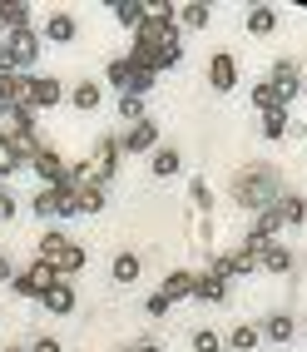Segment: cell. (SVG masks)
I'll return each instance as SVG.
<instances>
[{
  "instance_id": "obj_24",
  "label": "cell",
  "mask_w": 307,
  "mask_h": 352,
  "mask_svg": "<svg viewBox=\"0 0 307 352\" xmlns=\"http://www.w3.org/2000/svg\"><path fill=\"white\" fill-rule=\"evenodd\" d=\"M258 338H263V333H258V327L238 322V327H228V338H223V347H228V352H253V347H258Z\"/></svg>"
},
{
  "instance_id": "obj_34",
  "label": "cell",
  "mask_w": 307,
  "mask_h": 352,
  "mask_svg": "<svg viewBox=\"0 0 307 352\" xmlns=\"http://www.w3.org/2000/svg\"><path fill=\"white\" fill-rule=\"evenodd\" d=\"M253 104L263 109V114H268V109H282V104H277V89H273L268 80H263V85H253Z\"/></svg>"
},
{
  "instance_id": "obj_41",
  "label": "cell",
  "mask_w": 307,
  "mask_h": 352,
  "mask_svg": "<svg viewBox=\"0 0 307 352\" xmlns=\"http://www.w3.org/2000/svg\"><path fill=\"white\" fill-rule=\"evenodd\" d=\"M0 283H15V263H10V253H0Z\"/></svg>"
},
{
  "instance_id": "obj_28",
  "label": "cell",
  "mask_w": 307,
  "mask_h": 352,
  "mask_svg": "<svg viewBox=\"0 0 307 352\" xmlns=\"http://www.w3.org/2000/svg\"><path fill=\"white\" fill-rule=\"evenodd\" d=\"M248 30H253V35H273V30H277V10H273V6H253V10H248Z\"/></svg>"
},
{
  "instance_id": "obj_6",
  "label": "cell",
  "mask_w": 307,
  "mask_h": 352,
  "mask_svg": "<svg viewBox=\"0 0 307 352\" xmlns=\"http://www.w3.org/2000/svg\"><path fill=\"white\" fill-rule=\"evenodd\" d=\"M120 149H124V154H154V149H159V120H154V114H144L139 124H129V129L120 134Z\"/></svg>"
},
{
  "instance_id": "obj_42",
  "label": "cell",
  "mask_w": 307,
  "mask_h": 352,
  "mask_svg": "<svg viewBox=\"0 0 307 352\" xmlns=\"http://www.w3.org/2000/svg\"><path fill=\"white\" fill-rule=\"evenodd\" d=\"M30 352H60V342H55V338H35Z\"/></svg>"
},
{
  "instance_id": "obj_9",
  "label": "cell",
  "mask_w": 307,
  "mask_h": 352,
  "mask_svg": "<svg viewBox=\"0 0 307 352\" xmlns=\"http://www.w3.org/2000/svg\"><path fill=\"white\" fill-rule=\"evenodd\" d=\"M25 100H30L35 114H40V109H55V104L65 100V85H60L55 75H30V95H25Z\"/></svg>"
},
{
  "instance_id": "obj_32",
  "label": "cell",
  "mask_w": 307,
  "mask_h": 352,
  "mask_svg": "<svg viewBox=\"0 0 307 352\" xmlns=\"http://www.w3.org/2000/svg\"><path fill=\"white\" fill-rule=\"evenodd\" d=\"M194 352H223V338L214 327H194Z\"/></svg>"
},
{
  "instance_id": "obj_14",
  "label": "cell",
  "mask_w": 307,
  "mask_h": 352,
  "mask_svg": "<svg viewBox=\"0 0 307 352\" xmlns=\"http://www.w3.org/2000/svg\"><path fill=\"white\" fill-rule=\"evenodd\" d=\"M104 85L120 89V95H129V85H134V60H129V55H114V60L104 65Z\"/></svg>"
},
{
  "instance_id": "obj_1",
  "label": "cell",
  "mask_w": 307,
  "mask_h": 352,
  "mask_svg": "<svg viewBox=\"0 0 307 352\" xmlns=\"http://www.w3.org/2000/svg\"><path fill=\"white\" fill-rule=\"evenodd\" d=\"M233 199H238L243 208H253V214H263V208H273L282 199V179L273 164H248V169L233 174Z\"/></svg>"
},
{
  "instance_id": "obj_30",
  "label": "cell",
  "mask_w": 307,
  "mask_h": 352,
  "mask_svg": "<svg viewBox=\"0 0 307 352\" xmlns=\"http://www.w3.org/2000/svg\"><path fill=\"white\" fill-rule=\"evenodd\" d=\"M293 120H288V109H268L263 114V139H288Z\"/></svg>"
},
{
  "instance_id": "obj_3",
  "label": "cell",
  "mask_w": 307,
  "mask_h": 352,
  "mask_svg": "<svg viewBox=\"0 0 307 352\" xmlns=\"http://www.w3.org/2000/svg\"><path fill=\"white\" fill-rule=\"evenodd\" d=\"M120 134H114V129H104L100 139H94V154H89V179L94 184H104V189H109V184H114V174H120Z\"/></svg>"
},
{
  "instance_id": "obj_37",
  "label": "cell",
  "mask_w": 307,
  "mask_h": 352,
  "mask_svg": "<svg viewBox=\"0 0 307 352\" xmlns=\"http://www.w3.org/2000/svg\"><path fill=\"white\" fill-rule=\"evenodd\" d=\"M179 60H183V45H179V40H174V45H163V50H159V69H174Z\"/></svg>"
},
{
  "instance_id": "obj_25",
  "label": "cell",
  "mask_w": 307,
  "mask_h": 352,
  "mask_svg": "<svg viewBox=\"0 0 307 352\" xmlns=\"http://www.w3.org/2000/svg\"><path fill=\"white\" fill-rule=\"evenodd\" d=\"M179 20H183V30H203L208 20H214V6H203V0H188V6H179Z\"/></svg>"
},
{
  "instance_id": "obj_16",
  "label": "cell",
  "mask_w": 307,
  "mask_h": 352,
  "mask_svg": "<svg viewBox=\"0 0 307 352\" xmlns=\"http://www.w3.org/2000/svg\"><path fill=\"white\" fill-rule=\"evenodd\" d=\"M104 199H109V189H104V184H80V189H75V214H100V208H104Z\"/></svg>"
},
{
  "instance_id": "obj_21",
  "label": "cell",
  "mask_w": 307,
  "mask_h": 352,
  "mask_svg": "<svg viewBox=\"0 0 307 352\" xmlns=\"http://www.w3.org/2000/svg\"><path fill=\"white\" fill-rule=\"evenodd\" d=\"M194 298L223 302V298H228V283H223V278H214V273H194Z\"/></svg>"
},
{
  "instance_id": "obj_38",
  "label": "cell",
  "mask_w": 307,
  "mask_h": 352,
  "mask_svg": "<svg viewBox=\"0 0 307 352\" xmlns=\"http://www.w3.org/2000/svg\"><path fill=\"white\" fill-rule=\"evenodd\" d=\"M10 120H15V129H35V109H30V104H20Z\"/></svg>"
},
{
  "instance_id": "obj_36",
  "label": "cell",
  "mask_w": 307,
  "mask_h": 352,
  "mask_svg": "<svg viewBox=\"0 0 307 352\" xmlns=\"http://www.w3.org/2000/svg\"><path fill=\"white\" fill-rule=\"evenodd\" d=\"M15 214H20V204H15V194L5 189V184H0V223H10Z\"/></svg>"
},
{
  "instance_id": "obj_11",
  "label": "cell",
  "mask_w": 307,
  "mask_h": 352,
  "mask_svg": "<svg viewBox=\"0 0 307 352\" xmlns=\"http://www.w3.org/2000/svg\"><path fill=\"white\" fill-rule=\"evenodd\" d=\"M30 75H0V114H15L20 104H30Z\"/></svg>"
},
{
  "instance_id": "obj_29",
  "label": "cell",
  "mask_w": 307,
  "mask_h": 352,
  "mask_svg": "<svg viewBox=\"0 0 307 352\" xmlns=\"http://www.w3.org/2000/svg\"><path fill=\"white\" fill-rule=\"evenodd\" d=\"M277 214H282V223H307V199L302 194H282L277 199Z\"/></svg>"
},
{
  "instance_id": "obj_13",
  "label": "cell",
  "mask_w": 307,
  "mask_h": 352,
  "mask_svg": "<svg viewBox=\"0 0 307 352\" xmlns=\"http://www.w3.org/2000/svg\"><path fill=\"white\" fill-rule=\"evenodd\" d=\"M109 15L120 20L124 30H139V25H144V15H149V0H109Z\"/></svg>"
},
{
  "instance_id": "obj_5",
  "label": "cell",
  "mask_w": 307,
  "mask_h": 352,
  "mask_svg": "<svg viewBox=\"0 0 307 352\" xmlns=\"http://www.w3.org/2000/svg\"><path fill=\"white\" fill-rule=\"evenodd\" d=\"M55 283H60V278H55L50 268H45V263H30V268H20V273H15V283H10V288H15L20 298H30V302H40L45 293L55 288Z\"/></svg>"
},
{
  "instance_id": "obj_20",
  "label": "cell",
  "mask_w": 307,
  "mask_h": 352,
  "mask_svg": "<svg viewBox=\"0 0 307 352\" xmlns=\"http://www.w3.org/2000/svg\"><path fill=\"white\" fill-rule=\"evenodd\" d=\"M159 298H169V302H183V298H194V273H169V278H163V283H159Z\"/></svg>"
},
{
  "instance_id": "obj_40",
  "label": "cell",
  "mask_w": 307,
  "mask_h": 352,
  "mask_svg": "<svg viewBox=\"0 0 307 352\" xmlns=\"http://www.w3.org/2000/svg\"><path fill=\"white\" fill-rule=\"evenodd\" d=\"M0 75H20V69H15V55L5 50V45H0Z\"/></svg>"
},
{
  "instance_id": "obj_23",
  "label": "cell",
  "mask_w": 307,
  "mask_h": 352,
  "mask_svg": "<svg viewBox=\"0 0 307 352\" xmlns=\"http://www.w3.org/2000/svg\"><path fill=\"white\" fill-rule=\"evenodd\" d=\"M10 144H15V154H20V164H25V169H30V159L45 149L35 129H10Z\"/></svg>"
},
{
  "instance_id": "obj_18",
  "label": "cell",
  "mask_w": 307,
  "mask_h": 352,
  "mask_svg": "<svg viewBox=\"0 0 307 352\" xmlns=\"http://www.w3.org/2000/svg\"><path fill=\"white\" fill-rule=\"evenodd\" d=\"M30 10L35 6H25V0H0V25L5 30H25V25H35Z\"/></svg>"
},
{
  "instance_id": "obj_15",
  "label": "cell",
  "mask_w": 307,
  "mask_h": 352,
  "mask_svg": "<svg viewBox=\"0 0 307 352\" xmlns=\"http://www.w3.org/2000/svg\"><path fill=\"white\" fill-rule=\"evenodd\" d=\"M149 169H154V179H174V174L183 169V154H179L174 144H159V149L149 154Z\"/></svg>"
},
{
  "instance_id": "obj_35",
  "label": "cell",
  "mask_w": 307,
  "mask_h": 352,
  "mask_svg": "<svg viewBox=\"0 0 307 352\" xmlns=\"http://www.w3.org/2000/svg\"><path fill=\"white\" fill-rule=\"evenodd\" d=\"M188 199H194L198 208H214V189H208L203 179H194V184H188Z\"/></svg>"
},
{
  "instance_id": "obj_44",
  "label": "cell",
  "mask_w": 307,
  "mask_h": 352,
  "mask_svg": "<svg viewBox=\"0 0 307 352\" xmlns=\"http://www.w3.org/2000/svg\"><path fill=\"white\" fill-rule=\"evenodd\" d=\"M0 352H30V347H20V342H10V347H0Z\"/></svg>"
},
{
  "instance_id": "obj_10",
  "label": "cell",
  "mask_w": 307,
  "mask_h": 352,
  "mask_svg": "<svg viewBox=\"0 0 307 352\" xmlns=\"http://www.w3.org/2000/svg\"><path fill=\"white\" fill-rule=\"evenodd\" d=\"M80 35V20L69 15V10H55V15H45V25H40V40H50V45H69Z\"/></svg>"
},
{
  "instance_id": "obj_8",
  "label": "cell",
  "mask_w": 307,
  "mask_h": 352,
  "mask_svg": "<svg viewBox=\"0 0 307 352\" xmlns=\"http://www.w3.org/2000/svg\"><path fill=\"white\" fill-rule=\"evenodd\" d=\"M65 169H69V164H65L55 149H40V154L30 159V174L40 179V189H60V184H65Z\"/></svg>"
},
{
  "instance_id": "obj_26",
  "label": "cell",
  "mask_w": 307,
  "mask_h": 352,
  "mask_svg": "<svg viewBox=\"0 0 307 352\" xmlns=\"http://www.w3.org/2000/svg\"><path fill=\"white\" fill-rule=\"evenodd\" d=\"M25 164H20V154H15V144H10V129H0V184H5L10 174H20Z\"/></svg>"
},
{
  "instance_id": "obj_4",
  "label": "cell",
  "mask_w": 307,
  "mask_h": 352,
  "mask_svg": "<svg viewBox=\"0 0 307 352\" xmlns=\"http://www.w3.org/2000/svg\"><path fill=\"white\" fill-rule=\"evenodd\" d=\"M0 45L15 55V69H20V75H30V69H35V60H40V30H35V25L5 30V40H0Z\"/></svg>"
},
{
  "instance_id": "obj_7",
  "label": "cell",
  "mask_w": 307,
  "mask_h": 352,
  "mask_svg": "<svg viewBox=\"0 0 307 352\" xmlns=\"http://www.w3.org/2000/svg\"><path fill=\"white\" fill-rule=\"evenodd\" d=\"M208 85H214L218 95L238 89V60H233V50H214V60H208Z\"/></svg>"
},
{
  "instance_id": "obj_22",
  "label": "cell",
  "mask_w": 307,
  "mask_h": 352,
  "mask_svg": "<svg viewBox=\"0 0 307 352\" xmlns=\"http://www.w3.org/2000/svg\"><path fill=\"white\" fill-rule=\"evenodd\" d=\"M109 278H114V283H134V278H139V253L120 248V253H114V263H109Z\"/></svg>"
},
{
  "instance_id": "obj_2",
  "label": "cell",
  "mask_w": 307,
  "mask_h": 352,
  "mask_svg": "<svg viewBox=\"0 0 307 352\" xmlns=\"http://www.w3.org/2000/svg\"><path fill=\"white\" fill-rule=\"evenodd\" d=\"M35 263H45L60 283H69L84 263H89V253H84V243H75L69 233H60V228H50V233H40V248H35Z\"/></svg>"
},
{
  "instance_id": "obj_19",
  "label": "cell",
  "mask_w": 307,
  "mask_h": 352,
  "mask_svg": "<svg viewBox=\"0 0 307 352\" xmlns=\"http://www.w3.org/2000/svg\"><path fill=\"white\" fill-rule=\"evenodd\" d=\"M258 268H268V273H288V268H293V253L273 239V243H263V248H258Z\"/></svg>"
},
{
  "instance_id": "obj_27",
  "label": "cell",
  "mask_w": 307,
  "mask_h": 352,
  "mask_svg": "<svg viewBox=\"0 0 307 352\" xmlns=\"http://www.w3.org/2000/svg\"><path fill=\"white\" fill-rule=\"evenodd\" d=\"M258 333H263V338H273V342H288V338L297 333V322H293L288 313H273V318H268L263 327H258Z\"/></svg>"
},
{
  "instance_id": "obj_39",
  "label": "cell",
  "mask_w": 307,
  "mask_h": 352,
  "mask_svg": "<svg viewBox=\"0 0 307 352\" xmlns=\"http://www.w3.org/2000/svg\"><path fill=\"white\" fill-rule=\"evenodd\" d=\"M144 308H149V318H163V313L174 308V302H169V298H159V293H149V302H144Z\"/></svg>"
},
{
  "instance_id": "obj_43",
  "label": "cell",
  "mask_w": 307,
  "mask_h": 352,
  "mask_svg": "<svg viewBox=\"0 0 307 352\" xmlns=\"http://www.w3.org/2000/svg\"><path fill=\"white\" fill-rule=\"evenodd\" d=\"M139 352H163V347H159L154 338H139Z\"/></svg>"
},
{
  "instance_id": "obj_45",
  "label": "cell",
  "mask_w": 307,
  "mask_h": 352,
  "mask_svg": "<svg viewBox=\"0 0 307 352\" xmlns=\"http://www.w3.org/2000/svg\"><path fill=\"white\" fill-rule=\"evenodd\" d=\"M114 352H139V342H124V347H114Z\"/></svg>"
},
{
  "instance_id": "obj_46",
  "label": "cell",
  "mask_w": 307,
  "mask_h": 352,
  "mask_svg": "<svg viewBox=\"0 0 307 352\" xmlns=\"http://www.w3.org/2000/svg\"><path fill=\"white\" fill-rule=\"evenodd\" d=\"M0 40H5V25H0Z\"/></svg>"
},
{
  "instance_id": "obj_12",
  "label": "cell",
  "mask_w": 307,
  "mask_h": 352,
  "mask_svg": "<svg viewBox=\"0 0 307 352\" xmlns=\"http://www.w3.org/2000/svg\"><path fill=\"white\" fill-rule=\"evenodd\" d=\"M65 100L75 104L80 114H89V109H100V104H104V85H100V80H80L75 89H65Z\"/></svg>"
},
{
  "instance_id": "obj_17",
  "label": "cell",
  "mask_w": 307,
  "mask_h": 352,
  "mask_svg": "<svg viewBox=\"0 0 307 352\" xmlns=\"http://www.w3.org/2000/svg\"><path fill=\"white\" fill-rule=\"evenodd\" d=\"M40 302H45V313H55V318H65V313H75V302H80V293L69 288V283H55L50 293L40 298Z\"/></svg>"
},
{
  "instance_id": "obj_31",
  "label": "cell",
  "mask_w": 307,
  "mask_h": 352,
  "mask_svg": "<svg viewBox=\"0 0 307 352\" xmlns=\"http://www.w3.org/2000/svg\"><path fill=\"white\" fill-rule=\"evenodd\" d=\"M120 120L139 124V120H144V100H139V95H120Z\"/></svg>"
},
{
  "instance_id": "obj_33",
  "label": "cell",
  "mask_w": 307,
  "mask_h": 352,
  "mask_svg": "<svg viewBox=\"0 0 307 352\" xmlns=\"http://www.w3.org/2000/svg\"><path fill=\"white\" fill-rule=\"evenodd\" d=\"M228 263H233V278H243V273L258 268V253L253 248H238V253H228Z\"/></svg>"
}]
</instances>
